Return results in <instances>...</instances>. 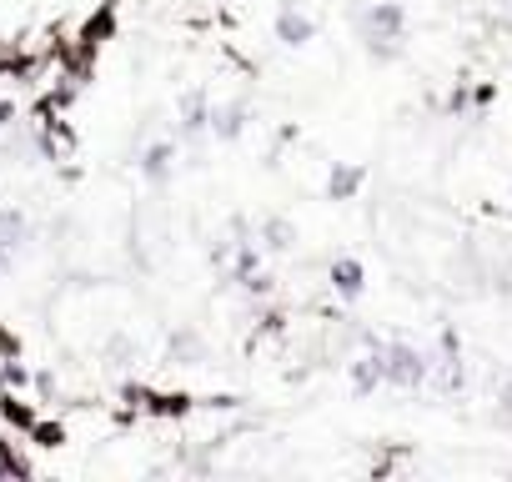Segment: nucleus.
<instances>
[{
    "label": "nucleus",
    "mask_w": 512,
    "mask_h": 482,
    "mask_svg": "<svg viewBox=\"0 0 512 482\" xmlns=\"http://www.w3.org/2000/svg\"><path fill=\"white\" fill-rule=\"evenodd\" d=\"M427 377H432V362H427L422 347H412V342H382V387L412 392Z\"/></svg>",
    "instance_id": "obj_2"
},
{
    "label": "nucleus",
    "mask_w": 512,
    "mask_h": 482,
    "mask_svg": "<svg viewBox=\"0 0 512 482\" xmlns=\"http://www.w3.org/2000/svg\"><path fill=\"white\" fill-rule=\"evenodd\" d=\"M357 36H362L372 61H397L402 41H407V11L397 6V0H372V6L357 16Z\"/></svg>",
    "instance_id": "obj_1"
},
{
    "label": "nucleus",
    "mask_w": 512,
    "mask_h": 482,
    "mask_svg": "<svg viewBox=\"0 0 512 482\" xmlns=\"http://www.w3.org/2000/svg\"><path fill=\"white\" fill-rule=\"evenodd\" d=\"M171 161H176V146H171V141H156V146H146L141 171H146L151 181H166V176H171Z\"/></svg>",
    "instance_id": "obj_9"
},
{
    "label": "nucleus",
    "mask_w": 512,
    "mask_h": 482,
    "mask_svg": "<svg viewBox=\"0 0 512 482\" xmlns=\"http://www.w3.org/2000/svg\"><path fill=\"white\" fill-rule=\"evenodd\" d=\"M367 186V171L362 166H332L327 176V201H357Z\"/></svg>",
    "instance_id": "obj_6"
},
{
    "label": "nucleus",
    "mask_w": 512,
    "mask_h": 482,
    "mask_svg": "<svg viewBox=\"0 0 512 482\" xmlns=\"http://www.w3.org/2000/svg\"><path fill=\"white\" fill-rule=\"evenodd\" d=\"M327 277H332V292H337L342 302H357V297L367 292V267H362L357 257H337Z\"/></svg>",
    "instance_id": "obj_5"
},
{
    "label": "nucleus",
    "mask_w": 512,
    "mask_h": 482,
    "mask_svg": "<svg viewBox=\"0 0 512 482\" xmlns=\"http://www.w3.org/2000/svg\"><path fill=\"white\" fill-rule=\"evenodd\" d=\"M246 121H251V106H246V101H226V106H211L206 131H211L216 141H236V136L246 131Z\"/></svg>",
    "instance_id": "obj_4"
},
{
    "label": "nucleus",
    "mask_w": 512,
    "mask_h": 482,
    "mask_svg": "<svg viewBox=\"0 0 512 482\" xmlns=\"http://www.w3.org/2000/svg\"><path fill=\"white\" fill-rule=\"evenodd\" d=\"M21 241H26V221H21L16 211H0V257L16 252Z\"/></svg>",
    "instance_id": "obj_10"
},
{
    "label": "nucleus",
    "mask_w": 512,
    "mask_h": 482,
    "mask_svg": "<svg viewBox=\"0 0 512 482\" xmlns=\"http://www.w3.org/2000/svg\"><path fill=\"white\" fill-rule=\"evenodd\" d=\"M272 31H277V41H282V46H307V41H317V21L297 6V0H282V6H277Z\"/></svg>",
    "instance_id": "obj_3"
},
{
    "label": "nucleus",
    "mask_w": 512,
    "mask_h": 482,
    "mask_svg": "<svg viewBox=\"0 0 512 482\" xmlns=\"http://www.w3.org/2000/svg\"><path fill=\"white\" fill-rule=\"evenodd\" d=\"M206 116H211V101H206L201 91H191V96L181 101V131H186V136H201V131H206Z\"/></svg>",
    "instance_id": "obj_8"
},
{
    "label": "nucleus",
    "mask_w": 512,
    "mask_h": 482,
    "mask_svg": "<svg viewBox=\"0 0 512 482\" xmlns=\"http://www.w3.org/2000/svg\"><path fill=\"white\" fill-rule=\"evenodd\" d=\"M256 236H262V252H292L297 226H292L287 216H267L262 226H256Z\"/></svg>",
    "instance_id": "obj_7"
}]
</instances>
